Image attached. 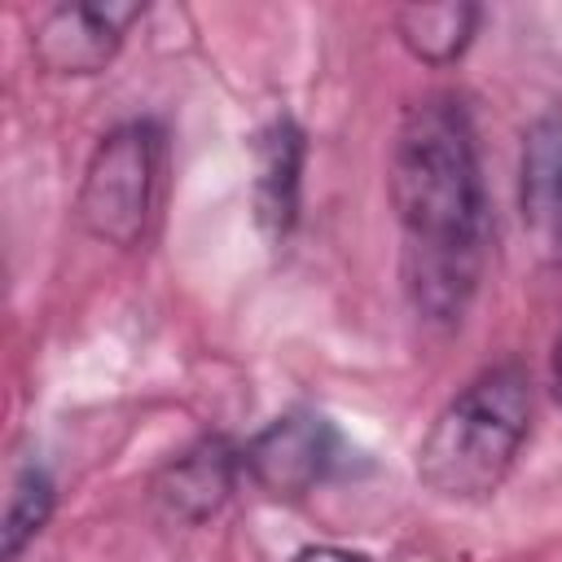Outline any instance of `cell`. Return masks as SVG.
<instances>
[{"label": "cell", "instance_id": "cell-1", "mask_svg": "<svg viewBox=\"0 0 562 562\" xmlns=\"http://www.w3.org/2000/svg\"><path fill=\"white\" fill-rule=\"evenodd\" d=\"M391 206L404 233V290L426 325H457L479 285L487 198L479 140L457 92H426L395 127Z\"/></svg>", "mask_w": 562, "mask_h": 562}, {"label": "cell", "instance_id": "cell-2", "mask_svg": "<svg viewBox=\"0 0 562 562\" xmlns=\"http://www.w3.org/2000/svg\"><path fill=\"white\" fill-rule=\"evenodd\" d=\"M531 430V373L514 360L474 373L417 443V479L439 501H487Z\"/></svg>", "mask_w": 562, "mask_h": 562}, {"label": "cell", "instance_id": "cell-3", "mask_svg": "<svg viewBox=\"0 0 562 562\" xmlns=\"http://www.w3.org/2000/svg\"><path fill=\"white\" fill-rule=\"evenodd\" d=\"M158 162H162V132L154 119L114 123L88 154L75 215L88 237L132 250L140 246L154 193H158Z\"/></svg>", "mask_w": 562, "mask_h": 562}, {"label": "cell", "instance_id": "cell-4", "mask_svg": "<svg viewBox=\"0 0 562 562\" xmlns=\"http://www.w3.org/2000/svg\"><path fill=\"white\" fill-rule=\"evenodd\" d=\"M342 452V435L316 408H285L241 443V470L272 501H303L316 492Z\"/></svg>", "mask_w": 562, "mask_h": 562}, {"label": "cell", "instance_id": "cell-5", "mask_svg": "<svg viewBox=\"0 0 562 562\" xmlns=\"http://www.w3.org/2000/svg\"><path fill=\"white\" fill-rule=\"evenodd\" d=\"M241 474V443L228 435H198L154 470L149 505L171 527H202L228 505Z\"/></svg>", "mask_w": 562, "mask_h": 562}, {"label": "cell", "instance_id": "cell-6", "mask_svg": "<svg viewBox=\"0 0 562 562\" xmlns=\"http://www.w3.org/2000/svg\"><path fill=\"white\" fill-rule=\"evenodd\" d=\"M145 13L136 0H75L40 18L31 57L48 75H101L123 48L127 26Z\"/></svg>", "mask_w": 562, "mask_h": 562}, {"label": "cell", "instance_id": "cell-7", "mask_svg": "<svg viewBox=\"0 0 562 562\" xmlns=\"http://www.w3.org/2000/svg\"><path fill=\"white\" fill-rule=\"evenodd\" d=\"M518 215L531 250L562 268V119H536L522 136Z\"/></svg>", "mask_w": 562, "mask_h": 562}, {"label": "cell", "instance_id": "cell-8", "mask_svg": "<svg viewBox=\"0 0 562 562\" xmlns=\"http://www.w3.org/2000/svg\"><path fill=\"white\" fill-rule=\"evenodd\" d=\"M307 136L290 114H277L255 136V220L272 241H285L299 224Z\"/></svg>", "mask_w": 562, "mask_h": 562}, {"label": "cell", "instance_id": "cell-9", "mask_svg": "<svg viewBox=\"0 0 562 562\" xmlns=\"http://www.w3.org/2000/svg\"><path fill=\"white\" fill-rule=\"evenodd\" d=\"M479 22H483V9L465 0L395 9V35L408 48V57H417L422 66H452L470 48Z\"/></svg>", "mask_w": 562, "mask_h": 562}, {"label": "cell", "instance_id": "cell-10", "mask_svg": "<svg viewBox=\"0 0 562 562\" xmlns=\"http://www.w3.org/2000/svg\"><path fill=\"white\" fill-rule=\"evenodd\" d=\"M53 509H57V483H53V474L40 461L18 465V474L9 483V501H4V527H0L4 562H18L22 558V549L48 527Z\"/></svg>", "mask_w": 562, "mask_h": 562}, {"label": "cell", "instance_id": "cell-11", "mask_svg": "<svg viewBox=\"0 0 562 562\" xmlns=\"http://www.w3.org/2000/svg\"><path fill=\"white\" fill-rule=\"evenodd\" d=\"M290 562H369L364 553H351V549H338V544H312L303 553H294Z\"/></svg>", "mask_w": 562, "mask_h": 562}, {"label": "cell", "instance_id": "cell-12", "mask_svg": "<svg viewBox=\"0 0 562 562\" xmlns=\"http://www.w3.org/2000/svg\"><path fill=\"white\" fill-rule=\"evenodd\" d=\"M549 369H553V400L562 404V329H558V338H553V360H549Z\"/></svg>", "mask_w": 562, "mask_h": 562}]
</instances>
